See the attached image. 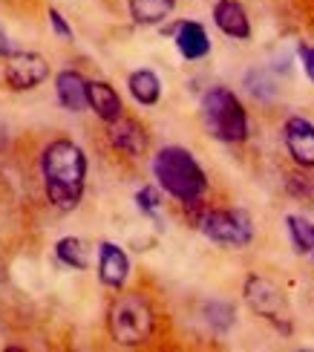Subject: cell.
<instances>
[{"label": "cell", "instance_id": "cell-1", "mask_svg": "<svg viewBox=\"0 0 314 352\" xmlns=\"http://www.w3.org/2000/svg\"><path fill=\"white\" fill-rule=\"evenodd\" d=\"M41 179L58 211H76L87 185V153L72 139H52L41 153Z\"/></svg>", "mask_w": 314, "mask_h": 352}, {"label": "cell", "instance_id": "cell-2", "mask_svg": "<svg viewBox=\"0 0 314 352\" xmlns=\"http://www.w3.org/2000/svg\"><path fill=\"white\" fill-rule=\"evenodd\" d=\"M153 176L168 197L182 205H199L208 194V176L190 151L170 144L153 156Z\"/></svg>", "mask_w": 314, "mask_h": 352}, {"label": "cell", "instance_id": "cell-3", "mask_svg": "<svg viewBox=\"0 0 314 352\" xmlns=\"http://www.w3.org/2000/svg\"><path fill=\"white\" fill-rule=\"evenodd\" d=\"M153 327H156L153 306L144 295H139V292H124V295H118L110 303L107 329L115 344L139 346L144 341H150Z\"/></svg>", "mask_w": 314, "mask_h": 352}, {"label": "cell", "instance_id": "cell-4", "mask_svg": "<svg viewBox=\"0 0 314 352\" xmlns=\"http://www.w3.org/2000/svg\"><path fill=\"white\" fill-rule=\"evenodd\" d=\"M202 122L216 142L239 144L248 139V113L228 87H211L202 96Z\"/></svg>", "mask_w": 314, "mask_h": 352}, {"label": "cell", "instance_id": "cell-5", "mask_svg": "<svg viewBox=\"0 0 314 352\" xmlns=\"http://www.w3.org/2000/svg\"><path fill=\"white\" fill-rule=\"evenodd\" d=\"M197 228L211 243L245 248L254 240V223L243 208H208L197 217Z\"/></svg>", "mask_w": 314, "mask_h": 352}, {"label": "cell", "instance_id": "cell-6", "mask_svg": "<svg viewBox=\"0 0 314 352\" xmlns=\"http://www.w3.org/2000/svg\"><path fill=\"white\" fill-rule=\"evenodd\" d=\"M245 303L251 306L254 312L260 318H265L271 327H277L280 332H291V312H289V303L282 298V292L268 280V277H260V274H251L245 280Z\"/></svg>", "mask_w": 314, "mask_h": 352}, {"label": "cell", "instance_id": "cell-7", "mask_svg": "<svg viewBox=\"0 0 314 352\" xmlns=\"http://www.w3.org/2000/svg\"><path fill=\"white\" fill-rule=\"evenodd\" d=\"M3 78L9 84V90H14V93L35 90V87H41L49 78V64H47V58L38 52L18 50L14 55L3 58Z\"/></svg>", "mask_w": 314, "mask_h": 352}, {"label": "cell", "instance_id": "cell-8", "mask_svg": "<svg viewBox=\"0 0 314 352\" xmlns=\"http://www.w3.org/2000/svg\"><path fill=\"white\" fill-rule=\"evenodd\" d=\"M282 142L300 168H314V124L303 116H291L282 124Z\"/></svg>", "mask_w": 314, "mask_h": 352}, {"label": "cell", "instance_id": "cell-9", "mask_svg": "<svg viewBox=\"0 0 314 352\" xmlns=\"http://www.w3.org/2000/svg\"><path fill=\"white\" fill-rule=\"evenodd\" d=\"M161 32L173 35L179 55L188 58V61H199V58H205L208 52H211V38H208L205 26L197 23V21H179L168 29H161Z\"/></svg>", "mask_w": 314, "mask_h": 352}, {"label": "cell", "instance_id": "cell-10", "mask_svg": "<svg viewBox=\"0 0 314 352\" xmlns=\"http://www.w3.org/2000/svg\"><path fill=\"white\" fill-rule=\"evenodd\" d=\"M130 277V257L122 245L104 240L98 245V280L110 289H122Z\"/></svg>", "mask_w": 314, "mask_h": 352}, {"label": "cell", "instance_id": "cell-11", "mask_svg": "<svg viewBox=\"0 0 314 352\" xmlns=\"http://www.w3.org/2000/svg\"><path fill=\"white\" fill-rule=\"evenodd\" d=\"M55 93L61 107L69 113H84L89 107V81L78 69H61L55 76Z\"/></svg>", "mask_w": 314, "mask_h": 352}, {"label": "cell", "instance_id": "cell-12", "mask_svg": "<svg viewBox=\"0 0 314 352\" xmlns=\"http://www.w3.org/2000/svg\"><path fill=\"white\" fill-rule=\"evenodd\" d=\"M214 23H216L219 32H225L228 38H236V41L251 38L248 12L239 0H216L214 3Z\"/></svg>", "mask_w": 314, "mask_h": 352}, {"label": "cell", "instance_id": "cell-13", "mask_svg": "<svg viewBox=\"0 0 314 352\" xmlns=\"http://www.w3.org/2000/svg\"><path fill=\"white\" fill-rule=\"evenodd\" d=\"M110 142H113V148L118 153H124V156H142L147 151V133H144V127L136 122V119H127V116H122L118 122L110 124Z\"/></svg>", "mask_w": 314, "mask_h": 352}, {"label": "cell", "instance_id": "cell-14", "mask_svg": "<svg viewBox=\"0 0 314 352\" xmlns=\"http://www.w3.org/2000/svg\"><path fill=\"white\" fill-rule=\"evenodd\" d=\"M89 110H93L104 124H113L124 116L122 96H118L115 87L107 81H89Z\"/></svg>", "mask_w": 314, "mask_h": 352}, {"label": "cell", "instance_id": "cell-15", "mask_svg": "<svg viewBox=\"0 0 314 352\" xmlns=\"http://www.w3.org/2000/svg\"><path fill=\"white\" fill-rule=\"evenodd\" d=\"M127 90L142 107H153L161 98V81L153 69H136V72H130V78H127Z\"/></svg>", "mask_w": 314, "mask_h": 352}, {"label": "cell", "instance_id": "cell-16", "mask_svg": "<svg viewBox=\"0 0 314 352\" xmlns=\"http://www.w3.org/2000/svg\"><path fill=\"white\" fill-rule=\"evenodd\" d=\"M176 0H130V18L139 26H159L170 18Z\"/></svg>", "mask_w": 314, "mask_h": 352}, {"label": "cell", "instance_id": "cell-17", "mask_svg": "<svg viewBox=\"0 0 314 352\" xmlns=\"http://www.w3.org/2000/svg\"><path fill=\"white\" fill-rule=\"evenodd\" d=\"M55 257L69 269L87 272L89 263H93V248H89L81 237H64V240L55 243Z\"/></svg>", "mask_w": 314, "mask_h": 352}, {"label": "cell", "instance_id": "cell-18", "mask_svg": "<svg viewBox=\"0 0 314 352\" xmlns=\"http://www.w3.org/2000/svg\"><path fill=\"white\" fill-rule=\"evenodd\" d=\"M286 228H289L291 245L297 248V252H300V254H314V223H311V219L289 214L286 217Z\"/></svg>", "mask_w": 314, "mask_h": 352}, {"label": "cell", "instance_id": "cell-19", "mask_svg": "<svg viewBox=\"0 0 314 352\" xmlns=\"http://www.w3.org/2000/svg\"><path fill=\"white\" fill-rule=\"evenodd\" d=\"M205 315H208V324H211L216 332H225L234 324V306L231 303L211 300V303L205 306Z\"/></svg>", "mask_w": 314, "mask_h": 352}, {"label": "cell", "instance_id": "cell-20", "mask_svg": "<svg viewBox=\"0 0 314 352\" xmlns=\"http://www.w3.org/2000/svg\"><path fill=\"white\" fill-rule=\"evenodd\" d=\"M136 208L144 217H150V219H156V223H161V219H159V211H161V194H159V188L144 185L139 194H136Z\"/></svg>", "mask_w": 314, "mask_h": 352}, {"label": "cell", "instance_id": "cell-21", "mask_svg": "<svg viewBox=\"0 0 314 352\" xmlns=\"http://www.w3.org/2000/svg\"><path fill=\"white\" fill-rule=\"evenodd\" d=\"M248 90H251V96H257V98H271L274 96L271 81H268L262 72H248Z\"/></svg>", "mask_w": 314, "mask_h": 352}, {"label": "cell", "instance_id": "cell-22", "mask_svg": "<svg viewBox=\"0 0 314 352\" xmlns=\"http://www.w3.org/2000/svg\"><path fill=\"white\" fill-rule=\"evenodd\" d=\"M49 26L55 29V35L58 38H64V41H72V26L67 23V18L58 9H49Z\"/></svg>", "mask_w": 314, "mask_h": 352}, {"label": "cell", "instance_id": "cell-23", "mask_svg": "<svg viewBox=\"0 0 314 352\" xmlns=\"http://www.w3.org/2000/svg\"><path fill=\"white\" fill-rule=\"evenodd\" d=\"M297 58H300V64H303L306 78L314 84V47L311 43H300V47H297Z\"/></svg>", "mask_w": 314, "mask_h": 352}, {"label": "cell", "instance_id": "cell-24", "mask_svg": "<svg viewBox=\"0 0 314 352\" xmlns=\"http://www.w3.org/2000/svg\"><path fill=\"white\" fill-rule=\"evenodd\" d=\"M14 52H18V47H14L12 38L3 32V29H0V58H9V55H14Z\"/></svg>", "mask_w": 314, "mask_h": 352}]
</instances>
